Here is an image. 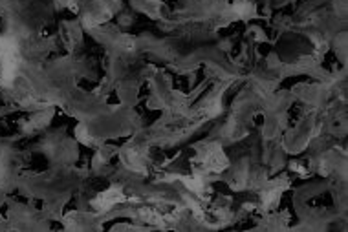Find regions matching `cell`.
<instances>
[{"label": "cell", "mask_w": 348, "mask_h": 232, "mask_svg": "<svg viewBox=\"0 0 348 232\" xmlns=\"http://www.w3.org/2000/svg\"><path fill=\"white\" fill-rule=\"evenodd\" d=\"M123 200V194H121V190L119 188H110V190H106V192H103V194L99 196V200H97V205L103 208V210H106V208H110V206H114L116 203H119V201Z\"/></svg>", "instance_id": "6da1fadb"}]
</instances>
